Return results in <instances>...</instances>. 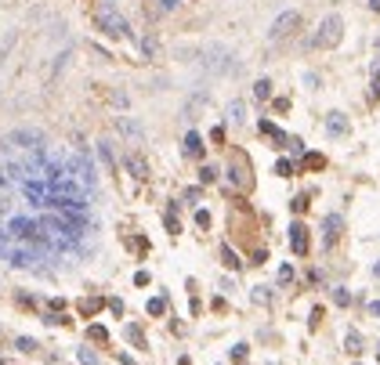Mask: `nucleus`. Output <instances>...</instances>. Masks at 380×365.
Instances as JSON below:
<instances>
[{"mask_svg": "<svg viewBox=\"0 0 380 365\" xmlns=\"http://www.w3.org/2000/svg\"><path fill=\"white\" fill-rule=\"evenodd\" d=\"M340 36H344V22H340V15H326L311 43H315V47H337Z\"/></svg>", "mask_w": 380, "mask_h": 365, "instance_id": "nucleus-1", "label": "nucleus"}, {"mask_svg": "<svg viewBox=\"0 0 380 365\" xmlns=\"http://www.w3.org/2000/svg\"><path fill=\"white\" fill-rule=\"evenodd\" d=\"M297 25H301V15H297V11H283V15L272 22V29H268V40L279 43V40H286V36L297 29Z\"/></svg>", "mask_w": 380, "mask_h": 365, "instance_id": "nucleus-2", "label": "nucleus"}, {"mask_svg": "<svg viewBox=\"0 0 380 365\" xmlns=\"http://www.w3.org/2000/svg\"><path fill=\"white\" fill-rule=\"evenodd\" d=\"M290 250L297 253V257H304V253H308V228H304L301 221L290 224Z\"/></svg>", "mask_w": 380, "mask_h": 365, "instance_id": "nucleus-3", "label": "nucleus"}, {"mask_svg": "<svg viewBox=\"0 0 380 365\" xmlns=\"http://www.w3.org/2000/svg\"><path fill=\"white\" fill-rule=\"evenodd\" d=\"M340 228H344V221H340V214H330L326 221H322V242L326 246H333L340 239Z\"/></svg>", "mask_w": 380, "mask_h": 365, "instance_id": "nucleus-4", "label": "nucleus"}, {"mask_svg": "<svg viewBox=\"0 0 380 365\" xmlns=\"http://www.w3.org/2000/svg\"><path fill=\"white\" fill-rule=\"evenodd\" d=\"M326 130L333 134V138H344L348 134V116L344 112H330L326 116Z\"/></svg>", "mask_w": 380, "mask_h": 365, "instance_id": "nucleus-5", "label": "nucleus"}, {"mask_svg": "<svg viewBox=\"0 0 380 365\" xmlns=\"http://www.w3.org/2000/svg\"><path fill=\"white\" fill-rule=\"evenodd\" d=\"M185 156H192V159H199V156H203V138H199L196 130L185 134Z\"/></svg>", "mask_w": 380, "mask_h": 365, "instance_id": "nucleus-6", "label": "nucleus"}, {"mask_svg": "<svg viewBox=\"0 0 380 365\" xmlns=\"http://www.w3.org/2000/svg\"><path fill=\"white\" fill-rule=\"evenodd\" d=\"M98 22H101V25H105V29H109V33H127V25H123V22H119V18H116L113 11H101V15H98Z\"/></svg>", "mask_w": 380, "mask_h": 365, "instance_id": "nucleus-7", "label": "nucleus"}, {"mask_svg": "<svg viewBox=\"0 0 380 365\" xmlns=\"http://www.w3.org/2000/svg\"><path fill=\"white\" fill-rule=\"evenodd\" d=\"M127 167L134 170V177H138V181L149 177V167H145V159H142V156H131V159H127Z\"/></svg>", "mask_w": 380, "mask_h": 365, "instance_id": "nucleus-8", "label": "nucleus"}, {"mask_svg": "<svg viewBox=\"0 0 380 365\" xmlns=\"http://www.w3.org/2000/svg\"><path fill=\"white\" fill-rule=\"evenodd\" d=\"M261 130L268 134V138H275V141H290V138H286V134L279 130V127H275V123H268V120H261Z\"/></svg>", "mask_w": 380, "mask_h": 365, "instance_id": "nucleus-9", "label": "nucleus"}, {"mask_svg": "<svg viewBox=\"0 0 380 365\" xmlns=\"http://www.w3.org/2000/svg\"><path fill=\"white\" fill-rule=\"evenodd\" d=\"M221 260H225L228 268H239V257H236V250H232V246H221Z\"/></svg>", "mask_w": 380, "mask_h": 365, "instance_id": "nucleus-10", "label": "nucleus"}, {"mask_svg": "<svg viewBox=\"0 0 380 365\" xmlns=\"http://www.w3.org/2000/svg\"><path fill=\"white\" fill-rule=\"evenodd\" d=\"M228 120L232 123H243V102H232L228 105Z\"/></svg>", "mask_w": 380, "mask_h": 365, "instance_id": "nucleus-11", "label": "nucleus"}, {"mask_svg": "<svg viewBox=\"0 0 380 365\" xmlns=\"http://www.w3.org/2000/svg\"><path fill=\"white\" fill-rule=\"evenodd\" d=\"M127 336H131L134 347H145V336H142V329H138V325H127Z\"/></svg>", "mask_w": 380, "mask_h": 365, "instance_id": "nucleus-12", "label": "nucleus"}, {"mask_svg": "<svg viewBox=\"0 0 380 365\" xmlns=\"http://www.w3.org/2000/svg\"><path fill=\"white\" fill-rule=\"evenodd\" d=\"M304 167H308V170H319V167H326V159L315 156V152H308V156H304Z\"/></svg>", "mask_w": 380, "mask_h": 365, "instance_id": "nucleus-13", "label": "nucleus"}, {"mask_svg": "<svg viewBox=\"0 0 380 365\" xmlns=\"http://www.w3.org/2000/svg\"><path fill=\"white\" fill-rule=\"evenodd\" d=\"M254 94H257V98H268V94H272V84H268V80H257V84H254Z\"/></svg>", "mask_w": 380, "mask_h": 365, "instance_id": "nucleus-14", "label": "nucleus"}, {"mask_svg": "<svg viewBox=\"0 0 380 365\" xmlns=\"http://www.w3.org/2000/svg\"><path fill=\"white\" fill-rule=\"evenodd\" d=\"M163 311H166V300H163V297L149 300V315H163Z\"/></svg>", "mask_w": 380, "mask_h": 365, "instance_id": "nucleus-15", "label": "nucleus"}, {"mask_svg": "<svg viewBox=\"0 0 380 365\" xmlns=\"http://www.w3.org/2000/svg\"><path fill=\"white\" fill-rule=\"evenodd\" d=\"M163 221H166V228H170V235H178V232H181V224H178V217H174V210H166Z\"/></svg>", "mask_w": 380, "mask_h": 365, "instance_id": "nucleus-16", "label": "nucleus"}, {"mask_svg": "<svg viewBox=\"0 0 380 365\" xmlns=\"http://www.w3.org/2000/svg\"><path fill=\"white\" fill-rule=\"evenodd\" d=\"M214 177H217V170H214V167H203V170H199V181H203V185H210Z\"/></svg>", "mask_w": 380, "mask_h": 365, "instance_id": "nucleus-17", "label": "nucleus"}, {"mask_svg": "<svg viewBox=\"0 0 380 365\" xmlns=\"http://www.w3.org/2000/svg\"><path fill=\"white\" fill-rule=\"evenodd\" d=\"M254 300H257V304H264V300H272V289H268V286H257Z\"/></svg>", "mask_w": 380, "mask_h": 365, "instance_id": "nucleus-18", "label": "nucleus"}, {"mask_svg": "<svg viewBox=\"0 0 380 365\" xmlns=\"http://www.w3.org/2000/svg\"><path fill=\"white\" fill-rule=\"evenodd\" d=\"M279 282H293V268H290V264H283V268H279Z\"/></svg>", "mask_w": 380, "mask_h": 365, "instance_id": "nucleus-19", "label": "nucleus"}, {"mask_svg": "<svg viewBox=\"0 0 380 365\" xmlns=\"http://www.w3.org/2000/svg\"><path fill=\"white\" fill-rule=\"evenodd\" d=\"M196 224L199 228H210V214H207V210H199V214H196Z\"/></svg>", "mask_w": 380, "mask_h": 365, "instance_id": "nucleus-20", "label": "nucleus"}, {"mask_svg": "<svg viewBox=\"0 0 380 365\" xmlns=\"http://www.w3.org/2000/svg\"><path fill=\"white\" fill-rule=\"evenodd\" d=\"M333 300H337V304H351V297L344 293V289H333Z\"/></svg>", "mask_w": 380, "mask_h": 365, "instance_id": "nucleus-21", "label": "nucleus"}, {"mask_svg": "<svg viewBox=\"0 0 380 365\" xmlns=\"http://www.w3.org/2000/svg\"><path fill=\"white\" fill-rule=\"evenodd\" d=\"M275 170H279L283 177H290V174H293V163H286V159H283V163H279V167H275Z\"/></svg>", "mask_w": 380, "mask_h": 365, "instance_id": "nucleus-22", "label": "nucleus"}, {"mask_svg": "<svg viewBox=\"0 0 380 365\" xmlns=\"http://www.w3.org/2000/svg\"><path fill=\"white\" fill-rule=\"evenodd\" d=\"M358 344H362V340H358V333H348V351H358Z\"/></svg>", "mask_w": 380, "mask_h": 365, "instance_id": "nucleus-23", "label": "nucleus"}, {"mask_svg": "<svg viewBox=\"0 0 380 365\" xmlns=\"http://www.w3.org/2000/svg\"><path fill=\"white\" fill-rule=\"evenodd\" d=\"M91 340H105V329H101V325H91Z\"/></svg>", "mask_w": 380, "mask_h": 365, "instance_id": "nucleus-24", "label": "nucleus"}, {"mask_svg": "<svg viewBox=\"0 0 380 365\" xmlns=\"http://www.w3.org/2000/svg\"><path fill=\"white\" fill-rule=\"evenodd\" d=\"M297 210H308V195H301V199H293V214Z\"/></svg>", "mask_w": 380, "mask_h": 365, "instance_id": "nucleus-25", "label": "nucleus"}, {"mask_svg": "<svg viewBox=\"0 0 380 365\" xmlns=\"http://www.w3.org/2000/svg\"><path fill=\"white\" fill-rule=\"evenodd\" d=\"M232 358H236V362H239V358H246V344H239V347H232Z\"/></svg>", "mask_w": 380, "mask_h": 365, "instance_id": "nucleus-26", "label": "nucleus"}, {"mask_svg": "<svg viewBox=\"0 0 380 365\" xmlns=\"http://www.w3.org/2000/svg\"><path fill=\"white\" fill-rule=\"evenodd\" d=\"M80 362H83V365H98V362H95V354H91V351H80Z\"/></svg>", "mask_w": 380, "mask_h": 365, "instance_id": "nucleus-27", "label": "nucleus"}, {"mask_svg": "<svg viewBox=\"0 0 380 365\" xmlns=\"http://www.w3.org/2000/svg\"><path fill=\"white\" fill-rule=\"evenodd\" d=\"M373 98H380V76L373 80Z\"/></svg>", "mask_w": 380, "mask_h": 365, "instance_id": "nucleus-28", "label": "nucleus"}, {"mask_svg": "<svg viewBox=\"0 0 380 365\" xmlns=\"http://www.w3.org/2000/svg\"><path fill=\"white\" fill-rule=\"evenodd\" d=\"M369 7H373V11H380V0H369Z\"/></svg>", "mask_w": 380, "mask_h": 365, "instance_id": "nucleus-29", "label": "nucleus"}, {"mask_svg": "<svg viewBox=\"0 0 380 365\" xmlns=\"http://www.w3.org/2000/svg\"><path fill=\"white\" fill-rule=\"evenodd\" d=\"M377 275H380V264H377Z\"/></svg>", "mask_w": 380, "mask_h": 365, "instance_id": "nucleus-30", "label": "nucleus"}]
</instances>
